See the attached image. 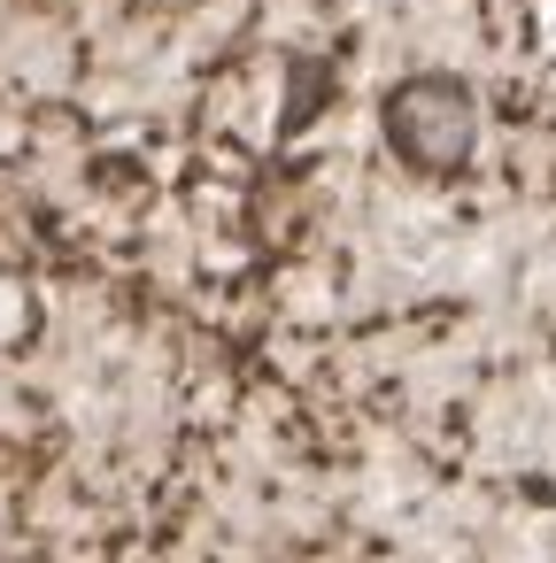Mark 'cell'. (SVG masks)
<instances>
[{
	"label": "cell",
	"instance_id": "1",
	"mask_svg": "<svg viewBox=\"0 0 556 563\" xmlns=\"http://www.w3.org/2000/svg\"><path fill=\"white\" fill-rule=\"evenodd\" d=\"M386 140L417 170H456L471 155V140H479V109H471V93L456 78H410L386 101Z\"/></svg>",
	"mask_w": 556,
	"mask_h": 563
}]
</instances>
